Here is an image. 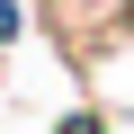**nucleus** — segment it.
<instances>
[{
	"label": "nucleus",
	"mask_w": 134,
	"mask_h": 134,
	"mask_svg": "<svg viewBox=\"0 0 134 134\" xmlns=\"http://www.w3.org/2000/svg\"><path fill=\"white\" fill-rule=\"evenodd\" d=\"M54 134H116V125H107V116H98V107H72V116H63V125H54Z\"/></svg>",
	"instance_id": "f03ea898"
},
{
	"label": "nucleus",
	"mask_w": 134,
	"mask_h": 134,
	"mask_svg": "<svg viewBox=\"0 0 134 134\" xmlns=\"http://www.w3.org/2000/svg\"><path fill=\"white\" fill-rule=\"evenodd\" d=\"M18 36H27V9H18V0H0V54H9Z\"/></svg>",
	"instance_id": "7ed1b4c3"
},
{
	"label": "nucleus",
	"mask_w": 134,
	"mask_h": 134,
	"mask_svg": "<svg viewBox=\"0 0 134 134\" xmlns=\"http://www.w3.org/2000/svg\"><path fill=\"white\" fill-rule=\"evenodd\" d=\"M36 27L54 36L72 72H98L107 54L134 45V0H36Z\"/></svg>",
	"instance_id": "f257e3e1"
}]
</instances>
